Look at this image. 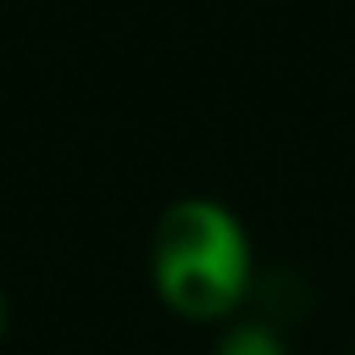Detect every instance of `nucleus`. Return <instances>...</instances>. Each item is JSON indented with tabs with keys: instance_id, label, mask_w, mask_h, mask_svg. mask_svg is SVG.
<instances>
[{
	"instance_id": "f257e3e1",
	"label": "nucleus",
	"mask_w": 355,
	"mask_h": 355,
	"mask_svg": "<svg viewBox=\"0 0 355 355\" xmlns=\"http://www.w3.org/2000/svg\"><path fill=\"white\" fill-rule=\"evenodd\" d=\"M251 276L247 239L239 222L209 201L175 205L155 234V284L184 318L226 313Z\"/></svg>"
},
{
	"instance_id": "f03ea898",
	"label": "nucleus",
	"mask_w": 355,
	"mask_h": 355,
	"mask_svg": "<svg viewBox=\"0 0 355 355\" xmlns=\"http://www.w3.org/2000/svg\"><path fill=\"white\" fill-rule=\"evenodd\" d=\"M218 355H284V347L276 343L272 330H263V326H243V330H234V334L218 347Z\"/></svg>"
}]
</instances>
